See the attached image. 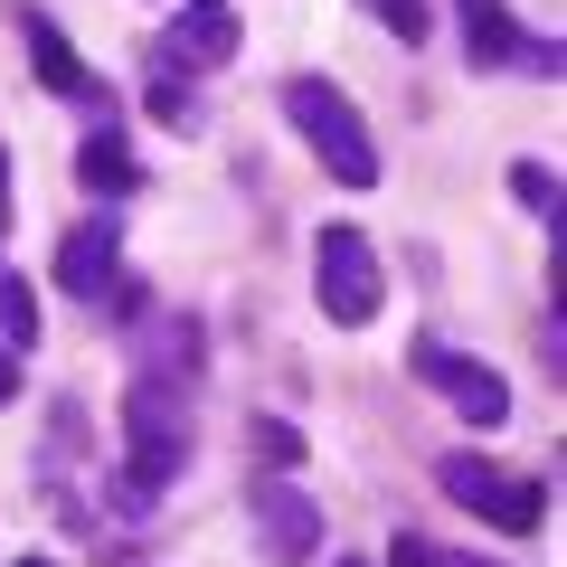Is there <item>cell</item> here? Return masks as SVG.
Masks as SVG:
<instances>
[{
	"label": "cell",
	"mask_w": 567,
	"mask_h": 567,
	"mask_svg": "<svg viewBox=\"0 0 567 567\" xmlns=\"http://www.w3.org/2000/svg\"><path fill=\"white\" fill-rule=\"evenodd\" d=\"M39 331H48V322H39V284L0 265V341H10V350H29Z\"/></svg>",
	"instance_id": "7c38bea8"
},
{
	"label": "cell",
	"mask_w": 567,
	"mask_h": 567,
	"mask_svg": "<svg viewBox=\"0 0 567 567\" xmlns=\"http://www.w3.org/2000/svg\"><path fill=\"white\" fill-rule=\"evenodd\" d=\"M341 567H369V558H341Z\"/></svg>",
	"instance_id": "44dd1931"
},
{
	"label": "cell",
	"mask_w": 567,
	"mask_h": 567,
	"mask_svg": "<svg viewBox=\"0 0 567 567\" xmlns=\"http://www.w3.org/2000/svg\"><path fill=\"white\" fill-rule=\"evenodd\" d=\"M511 189H520V199L539 208V218L558 208V181H548V162H511Z\"/></svg>",
	"instance_id": "2e32d148"
},
{
	"label": "cell",
	"mask_w": 567,
	"mask_h": 567,
	"mask_svg": "<svg viewBox=\"0 0 567 567\" xmlns=\"http://www.w3.org/2000/svg\"><path fill=\"white\" fill-rule=\"evenodd\" d=\"M435 483H445V502H464L483 529H502V539H529V529L548 520V492L529 483V473L492 464V454H435Z\"/></svg>",
	"instance_id": "3957f363"
},
{
	"label": "cell",
	"mask_w": 567,
	"mask_h": 567,
	"mask_svg": "<svg viewBox=\"0 0 567 567\" xmlns=\"http://www.w3.org/2000/svg\"><path fill=\"white\" fill-rule=\"evenodd\" d=\"M454 20H464V66H473V76H502V66L529 58L520 20H511L502 0H454Z\"/></svg>",
	"instance_id": "30bf717a"
},
{
	"label": "cell",
	"mask_w": 567,
	"mask_h": 567,
	"mask_svg": "<svg viewBox=\"0 0 567 567\" xmlns=\"http://www.w3.org/2000/svg\"><path fill=\"white\" fill-rule=\"evenodd\" d=\"M10 567H58V558H10Z\"/></svg>",
	"instance_id": "ffe728a7"
},
{
	"label": "cell",
	"mask_w": 567,
	"mask_h": 567,
	"mask_svg": "<svg viewBox=\"0 0 567 567\" xmlns=\"http://www.w3.org/2000/svg\"><path fill=\"white\" fill-rule=\"evenodd\" d=\"M152 123H171V133H199V95L181 85V66L152 58Z\"/></svg>",
	"instance_id": "5bb4252c"
},
{
	"label": "cell",
	"mask_w": 567,
	"mask_h": 567,
	"mask_svg": "<svg viewBox=\"0 0 567 567\" xmlns=\"http://www.w3.org/2000/svg\"><path fill=\"white\" fill-rule=\"evenodd\" d=\"M0 246H10V142H0Z\"/></svg>",
	"instance_id": "d6986e66"
},
{
	"label": "cell",
	"mask_w": 567,
	"mask_h": 567,
	"mask_svg": "<svg viewBox=\"0 0 567 567\" xmlns=\"http://www.w3.org/2000/svg\"><path fill=\"white\" fill-rule=\"evenodd\" d=\"M114 275H123V237H114V218H76V227L58 237V293L104 303V293H114Z\"/></svg>",
	"instance_id": "ba28073f"
},
{
	"label": "cell",
	"mask_w": 567,
	"mask_h": 567,
	"mask_svg": "<svg viewBox=\"0 0 567 567\" xmlns=\"http://www.w3.org/2000/svg\"><path fill=\"white\" fill-rule=\"evenodd\" d=\"M246 511H256V539H265V558H275V567H303L312 548H322V511H312V492L293 483V473L265 464L256 483H246Z\"/></svg>",
	"instance_id": "5b68a950"
},
{
	"label": "cell",
	"mask_w": 567,
	"mask_h": 567,
	"mask_svg": "<svg viewBox=\"0 0 567 567\" xmlns=\"http://www.w3.org/2000/svg\"><path fill=\"white\" fill-rule=\"evenodd\" d=\"M275 104H284V123L312 142L322 181H341V189H369V181H379V142H369L360 104H350L331 76H284V85H275Z\"/></svg>",
	"instance_id": "7a4b0ae2"
},
{
	"label": "cell",
	"mask_w": 567,
	"mask_h": 567,
	"mask_svg": "<svg viewBox=\"0 0 567 567\" xmlns=\"http://www.w3.org/2000/svg\"><path fill=\"white\" fill-rule=\"evenodd\" d=\"M360 10H369L398 48H425V39H435V0H360Z\"/></svg>",
	"instance_id": "4fadbf2b"
},
{
	"label": "cell",
	"mask_w": 567,
	"mask_h": 567,
	"mask_svg": "<svg viewBox=\"0 0 567 567\" xmlns=\"http://www.w3.org/2000/svg\"><path fill=\"white\" fill-rule=\"evenodd\" d=\"M246 29L227 20V0H181V29L162 39V66H227Z\"/></svg>",
	"instance_id": "9c48e42d"
},
{
	"label": "cell",
	"mask_w": 567,
	"mask_h": 567,
	"mask_svg": "<svg viewBox=\"0 0 567 567\" xmlns=\"http://www.w3.org/2000/svg\"><path fill=\"white\" fill-rule=\"evenodd\" d=\"M312 293H322V312L341 331H369V322H379V303H388L379 246H369L360 227H322V237H312Z\"/></svg>",
	"instance_id": "277c9868"
},
{
	"label": "cell",
	"mask_w": 567,
	"mask_h": 567,
	"mask_svg": "<svg viewBox=\"0 0 567 567\" xmlns=\"http://www.w3.org/2000/svg\"><path fill=\"white\" fill-rule=\"evenodd\" d=\"M76 181L95 189V199H133V189H142V162H133V133H123V123H95V133H85Z\"/></svg>",
	"instance_id": "8fae6325"
},
{
	"label": "cell",
	"mask_w": 567,
	"mask_h": 567,
	"mask_svg": "<svg viewBox=\"0 0 567 567\" xmlns=\"http://www.w3.org/2000/svg\"><path fill=\"white\" fill-rule=\"evenodd\" d=\"M416 379L435 388V398L454 406L464 425H511V379L502 369H483V360H464V350H445V341H416Z\"/></svg>",
	"instance_id": "8992f818"
},
{
	"label": "cell",
	"mask_w": 567,
	"mask_h": 567,
	"mask_svg": "<svg viewBox=\"0 0 567 567\" xmlns=\"http://www.w3.org/2000/svg\"><path fill=\"white\" fill-rule=\"evenodd\" d=\"M256 454H265L275 473H293V464H303V435H293L284 416H256Z\"/></svg>",
	"instance_id": "9a60e30c"
},
{
	"label": "cell",
	"mask_w": 567,
	"mask_h": 567,
	"mask_svg": "<svg viewBox=\"0 0 567 567\" xmlns=\"http://www.w3.org/2000/svg\"><path fill=\"white\" fill-rule=\"evenodd\" d=\"M10 398H20V350L0 341V406H10Z\"/></svg>",
	"instance_id": "ac0fdd59"
},
{
	"label": "cell",
	"mask_w": 567,
	"mask_h": 567,
	"mask_svg": "<svg viewBox=\"0 0 567 567\" xmlns=\"http://www.w3.org/2000/svg\"><path fill=\"white\" fill-rule=\"evenodd\" d=\"M10 20H20V39H29V66H39V85H48V95H66V104H95V114L114 104V85H104L95 66H85L76 48L58 39V20H39L29 0H10Z\"/></svg>",
	"instance_id": "52a82bcc"
},
{
	"label": "cell",
	"mask_w": 567,
	"mask_h": 567,
	"mask_svg": "<svg viewBox=\"0 0 567 567\" xmlns=\"http://www.w3.org/2000/svg\"><path fill=\"white\" fill-rule=\"evenodd\" d=\"M199 322H152L133 350V388H123V483L114 502L123 511H152L171 483L189 473V445H199Z\"/></svg>",
	"instance_id": "6da1fadb"
},
{
	"label": "cell",
	"mask_w": 567,
	"mask_h": 567,
	"mask_svg": "<svg viewBox=\"0 0 567 567\" xmlns=\"http://www.w3.org/2000/svg\"><path fill=\"white\" fill-rule=\"evenodd\" d=\"M388 567H464V558L435 548V539H398V548H388Z\"/></svg>",
	"instance_id": "e0dca14e"
}]
</instances>
